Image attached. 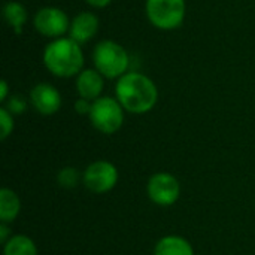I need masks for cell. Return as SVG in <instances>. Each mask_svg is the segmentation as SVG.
<instances>
[{"label":"cell","mask_w":255,"mask_h":255,"mask_svg":"<svg viewBox=\"0 0 255 255\" xmlns=\"http://www.w3.org/2000/svg\"><path fill=\"white\" fill-rule=\"evenodd\" d=\"M61 102L60 91L48 82H39L30 90V103L43 117L57 114L61 108Z\"/></svg>","instance_id":"9c48e42d"},{"label":"cell","mask_w":255,"mask_h":255,"mask_svg":"<svg viewBox=\"0 0 255 255\" xmlns=\"http://www.w3.org/2000/svg\"><path fill=\"white\" fill-rule=\"evenodd\" d=\"M87 4H90L91 7H96V9H103L106 6H109L112 3V0H85Z\"/></svg>","instance_id":"44dd1931"},{"label":"cell","mask_w":255,"mask_h":255,"mask_svg":"<svg viewBox=\"0 0 255 255\" xmlns=\"http://www.w3.org/2000/svg\"><path fill=\"white\" fill-rule=\"evenodd\" d=\"M3 255H37V247L28 236L15 235L3 245Z\"/></svg>","instance_id":"9a60e30c"},{"label":"cell","mask_w":255,"mask_h":255,"mask_svg":"<svg viewBox=\"0 0 255 255\" xmlns=\"http://www.w3.org/2000/svg\"><path fill=\"white\" fill-rule=\"evenodd\" d=\"M91 106H93V102H90L87 99H82V97H79L75 102V111H76L78 115H90Z\"/></svg>","instance_id":"d6986e66"},{"label":"cell","mask_w":255,"mask_h":255,"mask_svg":"<svg viewBox=\"0 0 255 255\" xmlns=\"http://www.w3.org/2000/svg\"><path fill=\"white\" fill-rule=\"evenodd\" d=\"M21 211V202L15 191L9 188L0 190V223L10 224Z\"/></svg>","instance_id":"4fadbf2b"},{"label":"cell","mask_w":255,"mask_h":255,"mask_svg":"<svg viewBox=\"0 0 255 255\" xmlns=\"http://www.w3.org/2000/svg\"><path fill=\"white\" fill-rule=\"evenodd\" d=\"M43 66L57 78L78 76L84 70V52L72 37H58L51 40L42 54Z\"/></svg>","instance_id":"7a4b0ae2"},{"label":"cell","mask_w":255,"mask_h":255,"mask_svg":"<svg viewBox=\"0 0 255 255\" xmlns=\"http://www.w3.org/2000/svg\"><path fill=\"white\" fill-rule=\"evenodd\" d=\"M3 19L6 24L15 31V34H21L25 22H27V9L19 1H6L3 6Z\"/></svg>","instance_id":"5bb4252c"},{"label":"cell","mask_w":255,"mask_h":255,"mask_svg":"<svg viewBox=\"0 0 255 255\" xmlns=\"http://www.w3.org/2000/svg\"><path fill=\"white\" fill-rule=\"evenodd\" d=\"M93 63L108 79H118L128 72L130 55L123 45L115 40H100L93 49Z\"/></svg>","instance_id":"3957f363"},{"label":"cell","mask_w":255,"mask_h":255,"mask_svg":"<svg viewBox=\"0 0 255 255\" xmlns=\"http://www.w3.org/2000/svg\"><path fill=\"white\" fill-rule=\"evenodd\" d=\"M115 99L121 103L124 111L142 115L155 108L158 88L149 76L140 72H127L117 79Z\"/></svg>","instance_id":"6da1fadb"},{"label":"cell","mask_w":255,"mask_h":255,"mask_svg":"<svg viewBox=\"0 0 255 255\" xmlns=\"http://www.w3.org/2000/svg\"><path fill=\"white\" fill-rule=\"evenodd\" d=\"M7 99H9V85H7V82L3 79V81L0 82V102L4 103Z\"/></svg>","instance_id":"7402d4cb"},{"label":"cell","mask_w":255,"mask_h":255,"mask_svg":"<svg viewBox=\"0 0 255 255\" xmlns=\"http://www.w3.org/2000/svg\"><path fill=\"white\" fill-rule=\"evenodd\" d=\"M120 173L114 163L108 160L93 161L84 172V185L94 194H105L115 188L118 184Z\"/></svg>","instance_id":"8992f818"},{"label":"cell","mask_w":255,"mask_h":255,"mask_svg":"<svg viewBox=\"0 0 255 255\" xmlns=\"http://www.w3.org/2000/svg\"><path fill=\"white\" fill-rule=\"evenodd\" d=\"M154 255H194L191 244L176 235L161 238L154 248Z\"/></svg>","instance_id":"7c38bea8"},{"label":"cell","mask_w":255,"mask_h":255,"mask_svg":"<svg viewBox=\"0 0 255 255\" xmlns=\"http://www.w3.org/2000/svg\"><path fill=\"white\" fill-rule=\"evenodd\" d=\"M88 118L97 131L103 134H114L124 124V108L117 99L102 96L93 102Z\"/></svg>","instance_id":"5b68a950"},{"label":"cell","mask_w":255,"mask_h":255,"mask_svg":"<svg viewBox=\"0 0 255 255\" xmlns=\"http://www.w3.org/2000/svg\"><path fill=\"white\" fill-rule=\"evenodd\" d=\"M57 182L63 188H75L79 184V172L75 167H64L58 172Z\"/></svg>","instance_id":"2e32d148"},{"label":"cell","mask_w":255,"mask_h":255,"mask_svg":"<svg viewBox=\"0 0 255 255\" xmlns=\"http://www.w3.org/2000/svg\"><path fill=\"white\" fill-rule=\"evenodd\" d=\"M103 78L105 76L96 69H84L76 76V91L79 97L87 99L90 102H94L99 97H102L105 88Z\"/></svg>","instance_id":"8fae6325"},{"label":"cell","mask_w":255,"mask_h":255,"mask_svg":"<svg viewBox=\"0 0 255 255\" xmlns=\"http://www.w3.org/2000/svg\"><path fill=\"white\" fill-rule=\"evenodd\" d=\"M185 0H146L145 13L148 21L158 30H175L185 19Z\"/></svg>","instance_id":"277c9868"},{"label":"cell","mask_w":255,"mask_h":255,"mask_svg":"<svg viewBox=\"0 0 255 255\" xmlns=\"http://www.w3.org/2000/svg\"><path fill=\"white\" fill-rule=\"evenodd\" d=\"M33 27L39 34L54 40L69 33L70 19L63 9L55 6H45L36 12L33 18Z\"/></svg>","instance_id":"52a82bcc"},{"label":"cell","mask_w":255,"mask_h":255,"mask_svg":"<svg viewBox=\"0 0 255 255\" xmlns=\"http://www.w3.org/2000/svg\"><path fill=\"white\" fill-rule=\"evenodd\" d=\"M4 108L12 114V115H21L27 109V102L22 96L19 94H12L9 99L4 102Z\"/></svg>","instance_id":"ac0fdd59"},{"label":"cell","mask_w":255,"mask_h":255,"mask_svg":"<svg viewBox=\"0 0 255 255\" xmlns=\"http://www.w3.org/2000/svg\"><path fill=\"white\" fill-rule=\"evenodd\" d=\"M13 131V115L3 106L0 108V139L6 140Z\"/></svg>","instance_id":"e0dca14e"},{"label":"cell","mask_w":255,"mask_h":255,"mask_svg":"<svg viewBox=\"0 0 255 255\" xmlns=\"http://www.w3.org/2000/svg\"><path fill=\"white\" fill-rule=\"evenodd\" d=\"M146 193L152 203L158 206H172L181 196V185L173 175L167 172H158L149 178L146 184Z\"/></svg>","instance_id":"ba28073f"},{"label":"cell","mask_w":255,"mask_h":255,"mask_svg":"<svg viewBox=\"0 0 255 255\" xmlns=\"http://www.w3.org/2000/svg\"><path fill=\"white\" fill-rule=\"evenodd\" d=\"M10 230H9V224L0 223V242L1 245H4L9 239H10Z\"/></svg>","instance_id":"ffe728a7"},{"label":"cell","mask_w":255,"mask_h":255,"mask_svg":"<svg viewBox=\"0 0 255 255\" xmlns=\"http://www.w3.org/2000/svg\"><path fill=\"white\" fill-rule=\"evenodd\" d=\"M99 31V16L94 12L82 10L73 16L70 21L69 37H72L79 45L90 42Z\"/></svg>","instance_id":"30bf717a"}]
</instances>
